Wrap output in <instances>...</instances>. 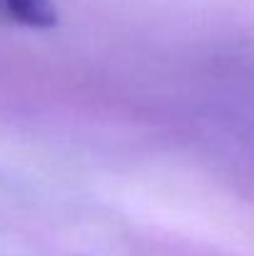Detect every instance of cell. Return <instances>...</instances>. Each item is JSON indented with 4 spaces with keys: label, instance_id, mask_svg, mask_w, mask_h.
I'll use <instances>...</instances> for the list:
<instances>
[{
    "label": "cell",
    "instance_id": "1",
    "mask_svg": "<svg viewBox=\"0 0 254 256\" xmlns=\"http://www.w3.org/2000/svg\"><path fill=\"white\" fill-rule=\"evenodd\" d=\"M0 20L30 30H48L58 25L53 0H0Z\"/></svg>",
    "mask_w": 254,
    "mask_h": 256
}]
</instances>
